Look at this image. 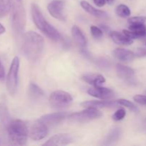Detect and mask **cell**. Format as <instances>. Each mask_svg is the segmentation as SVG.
<instances>
[{
    "instance_id": "cell-1",
    "label": "cell",
    "mask_w": 146,
    "mask_h": 146,
    "mask_svg": "<svg viewBox=\"0 0 146 146\" xmlns=\"http://www.w3.org/2000/svg\"><path fill=\"white\" fill-rule=\"evenodd\" d=\"M21 48L23 54L31 62L38 61L44 48V38L35 31H28L21 36Z\"/></svg>"
},
{
    "instance_id": "cell-2",
    "label": "cell",
    "mask_w": 146,
    "mask_h": 146,
    "mask_svg": "<svg viewBox=\"0 0 146 146\" xmlns=\"http://www.w3.org/2000/svg\"><path fill=\"white\" fill-rule=\"evenodd\" d=\"M31 12L34 24L46 36L54 41H58L62 39L59 31L46 21L37 4L34 3L31 4Z\"/></svg>"
},
{
    "instance_id": "cell-3",
    "label": "cell",
    "mask_w": 146,
    "mask_h": 146,
    "mask_svg": "<svg viewBox=\"0 0 146 146\" xmlns=\"http://www.w3.org/2000/svg\"><path fill=\"white\" fill-rule=\"evenodd\" d=\"M7 129L9 140L11 145H26L28 138L29 129L24 121L21 120L11 121Z\"/></svg>"
},
{
    "instance_id": "cell-4",
    "label": "cell",
    "mask_w": 146,
    "mask_h": 146,
    "mask_svg": "<svg viewBox=\"0 0 146 146\" xmlns=\"http://www.w3.org/2000/svg\"><path fill=\"white\" fill-rule=\"evenodd\" d=\"M26 23L27 18L24 7L20 3H14L11 16V24L16 36H22L25 30Z\"/></svg>"
},
{
    "instance_id": "cell-5",
    "label": "cell",
    "mask_w": 146,
    "mask_h": 146,
    "mask_svg": "<svg viewBox=\"0 0 146 146\" xmlns=\"http://www.w3.org/2000/svg\"><path fill=\"white\" fill-rule=\"evenodd\" d=\"M19 65V57L15 56L11 61L7 76V88L9 94L11 96L15 95L17 91Z\"/></svg>"
},
{
    "instance_id": "cell-6",
    "label": "cell",
    "mask_w": 146,
    "mask_h": 146,
    "mask_svg": "<svg viewBox=\"0 0 146 146\" xmlns=\"http://www.w3.org/2000/svg\"><path fill=\"white\" fill-rule=\"evenodd\" d=\"M72 101L73 98L71 94L61 90L54 91L48 98L50 106L57 110L67 108L72 104Z\"/></svg>"
},
{
    "instance_id": "cell-7",
    "label": "cell",
    "mask_w": 146,
    "mask_h": 146,
    "mask_svg": "<svg viewBox=\"0 0 146 146\" xmlns=\"http://www.w3.org/2000/svg\"><path fill=\"white\" fill-rule=\"evenodd\" d=\"M102 113L97 108H86L80 112L74 113L68 115V119L74 123H86L99 118Z\"/></svg>"
},
{
    "instance_id": "cell-8",
    "label": "cell",
    "mask_w": 146,
    "mask_h": 146,
    "mask_svg": "<svg viewBox=\"0 0 146 146\" xmlns=\"http://www.w3.org/2000/svg\"><path fill=\"white\" fill-rule=\"evenodd\" d=\"M65 3L61 0H53L47 6V9L51 17L59 21H66V15L64 13Z\"/></svg>"
},
{
    "instance_id": "cell-9",
    "label": "cell",
    "mask_w": 146,
    "mask_h": 146,
    "mask_svg": "<svg viewBox=\"0 0 146 146\" xmlns=\"http://www.w3.org/2000/svg\"><path fill=\"white\" fill-rule=\"evenodd\" d=\"M48 126L38 120L31 126L29 131V135L34 141L44 139L48 135Z\"/></svg>"
},
{
    "instance_id": "cell-10",
    "label": "cell",
    "mask_w": 146,
    "mask_h": 146,
    "mask_svg": "<svg viewBox=\"0 0 146 146\" xmlns=\"http://www.w3.org/2000/svg\"><path fill=\"white\" fill-rule=\"evenodd\" d=\"M68 115L66 112H56L53 113L46 114L39 118L38 121L44 123L47 126H55L61 123Z\"/></svg>"
},
{
    "instance_id": "cell-11",
    "label": "cell",
    "mask_w": 146,
    "mask_h": 146,
    "mask_svg": "<svg viewBox=\"0 0 146 146\" xmlns=\"http://www.w3.org/2000/svg\"><path fill=\"white\" fill-rule=\"evenodd\" d=\"M88 94L95 98L101 100H108L113 98V91L111 89L102 86H94L87 91Z\"/></svg>"
},
{
    "instance_id": "cell-12",
    "label": "cell",
    "mask_w": 146,
    "mask_h": 146,
    "mask_svg": "<svg viewBox=\"0 0 146 146\" xmlns=\"http://www.w3.org/2000/svg\"><path fill=\"white\" fill-rule=\"evenodd\" d=\"M73 142V138L68 133L56 134L51 137L48 141L43 144L46 146H56V145H66Z\"/></svg>"
},
{
    "instance_id": "cell-13",
    "label": "cell",
    "mask_w": 146,
    "mask_h": 146,
    "mask_svg": "<svg viewBox=\"0 0 146 146\" xmlns=\"http://www.w3.org/2000/svg\"><path fill=\"white\" fill-rule=\"evenodd\" d=\"M118 105L117 101H88L81 103V106L84 108H114Z\"/></svg>"
},
{
    "instance_id": "cell-14",
    "label": "cell",
    "mask_w": 146,
    "mask_h": 146,
    "mask_svg": "<svg viewBox=\"0 0 146 146\" xmlns=\"http://www.w3.org/2000/svg\"><path fill=\"white\" fill-rule=\"evenodd\" d=\"M71 34L75 42L81 48V49H86L87 38L81 29L76 25L73 26L71 28Z\"/></svg>"
},
{
    "instance_id": "cell-15",
    "label": "cell",
    "mask_w": 146,
    "mask_h": 146,
    "mask_svg": "<svg viewBox=\"0 0 146 146\" xmlns=\"http://www.w3.org/2000/svg\"><path fill=\"white\" fill-rule=\"evenodd\" d=\"M80 5H81V7H82L87 13H88L90 15L93 16V17L101 19H106L107 17H108V14H107L106 11H102V10L97 9H96L95 7H93V6L91 5L88 1H85V0L81 1Z\"/></svg>"
},
{
    "instance_id": "cell-16",
    "label": "cell",
    "mask_w": 146,
    "mask_h": 146,
    "mask_svg": "<svg viewBox=\"0 0 146 146\" xmlns=\"http://www.w3.org/2000/svg\"><path fill=\"white\" fill-rule=\"evenodd\" d=\"M113 55L116 59L125 62L133 61L136 56L133 51L122 48H118L114 50L113 51Z\"/></svg>"
},
{
    "instance_id": "cell-17",
    "label": "cell",
    "mask_w": 146,
    "mask_h": 146,
    "mask_svg": "<svg viewBox=\"0 0 146 146\" xmlns=\"http://www.w3.org/2000/svg\"><path fill=\"white\" fill-rule=\"evenodd\" d=\"M110 36L114 43L119 45L129 46L133 42V40L125 35L123 32L121 33L116 31H110Z\"/></svg>"
},
{
    "instance_id": "cell-18",
    "label": "cell",
    "mask_w": 146,
    "mask_h": 146,
    "mask_svg": "<svg viewBox=\"0 0 146 146\" xmlns=\"http://www.w3.org/2000/svg\"><path fill=\"white\" fill-rule=\"evenodd\" d=\"M122 134V131L120 128H113L111 130L108 135L104 138L103 145H112L118 142Z\"/></svg>"
},
{
    "instance_id": "cell-19",
    "label": "cell",
    "mask_w": 146,
    "mask_h": 146,
    "mask_svg": "<svg viewBox=\"0 0 146 146\" xmlns=\"http://www.w3.org/2000/svg\"><path fill=\"white\" fill-rule=\"evenodd\" d=\"M82 79L85 82L91 84L94 86H101L104 83L106 82V79L104 76L97 74H86L82 76Z\"/></svg>"
},
{
    "instance_id": "cell-20",
    "label": "cell",
    "mask_w": 146,
    "mask_h": 146,
    "mask_svg": "<svg viewBox=\"0 0 146 146\" xmlns=\"http://www.w3.org/2000/svg\"><path fill=\"white\" fill-rule=\"evenodd\" d=\"M115 70L118 76L124 80L131 79L135 74L133 68L122 64H117L115 66Z\"/></svg>"
},
{
    "instance_id": "cell-21",
    "label": "cell",
    "mask_w": 146,
    "mask_h": 146,
    "mask_svg": "<svg viewBox=\"0 0 146 146\" xmlns=\"http://www.w3.org/2000/svg\"><path fill=\"white\" fill-rule=\"evenodd\" d=\"M11 121V115L7 105L3 102L0 103V122L4 128H7Z\"/></svg>"
},
{
    "instance_id": "cell-22",
    "label": "cell",
    "mask_w": 146,
    "mask_h": 146,
    "mask_svg": "<svg viewBox=\"0 0 146 146\" xmlns=\"http://www.w3.org/2000/svg\"><path fill=\"white\" fill-rule=\"evenodd\" d=\"M29 95L32 99L37 100L44 97V92L36 84L31 83L29 86Z\"/></svg>"
},
{
    "instance_id": "cell-23",
    "label": "cell",
    "mask_w": 146,
    "mask_h": 146,
    "mask_svg": "<svg viewBox=\"0 0 146 146\" xmlns=\"http://www.w3.org/2000/svg\"><path fill=\"white\" fill-rule=\"evenodd\" d=\"M12 7L11 0H0V17H5Z\"/></svg>"
},
{
    "instance_id": "cell-24",
    "label": "cell",
    "mask_w": 146,
    "mask_h": 146,
    "mask_svg": "<svg viewBox=\"0 0 146 146\" xmlns=\"http://www.w3.org/2000/svg\"><path fill=\"white\" fill-rule=\"evenodd\" d=\"M116 11L117 15L119 17H123V18H125V17H128L131 14V9L128 6L125 5V4H120L116 7Z\"/></svg>"
},
{
    "instance_id": "cell-25",
    "label": "cell",
    "mask_w": 146,
    "mask_h": 146,
    "mask_svg": "<svg viewBox=\"0 0 146 146\" xmlns=\"http://www.w3.org/2000/svg\"><path fill=\"white\" fill-rule=\"evenodd\" d=\"M118 101V105L123 106H125L126 108H128V109H130L131 111H133V112H138V108L131 101H128L127 99H123V98H121L119 100H117Z\"/></svg>"
},
{
    "instance_id": "cell-26",
    "label": "cell",
    "mask_w": 146,
    "mask_h": 146,
    "mask_svg": "<svg viewBox=\"0 0 146 146\" xmlns=\"http://www.w3.org/2000/svg\"><path fill=\"white\" fill-rule=\"evenodd\" d=\"M146 21V17L138 16V17H133L128 19V22L129 25H139L144 24Z\"/></svg>"
},
{
    "instance_id": "cell-27",
    "label": "cell",
    "mask_w": 146,
    "mask_h": 146,
    "mask_svg": "<svg viewBox=\"0 0 146 146\" xmlns=\"http://www.w3.org/2000/svg\"><path fill=\"white\" fill-rule=\"evenodd\" d=\"M90 30H91V33L93 36L96 38H101L104 35V31L100 27H96V26L92 25L90 28Z\"/></svg>"
},
{
    "instance_id": "cell-28",
    "label": "cell",
    "mask_w": 146,
    "mask_h": 146,
    "mask_svg": "<svg viewBox=\"0 0 146 146\" xmlns=\"http://www.w3.org/2000/svg\"><path fill=\"white\" fill-rule=\"evenodd\" d=\"M126 115V112L123 108H120V109L117 110L115 112V113L113 115V119L115 121H119L123 119Z\"/></svg>"
},
{
    "instance_id": "cell-29",
    "label": "cell",
    "mask_w": 146,
    "mask_h": 146,
    "mask_svg": "<svg viewBox=\"0 0 146 146\" xmlns=\"http://www.w3.org/2000/svg\"><path fill=\"white\" fill-rule=\"evenodd\" d=\"M133 100L138 104L146 106V96L145 95H135L133 96Z\"/></svg>"
},
{
    "instance_id": "cell-30",
    "label": "cell",
    "mask_w": 146,
    "mask_h": 146,
    "mask_svg": "<svg viewBox=\"0 0 146 146\" xmlns=\"http://www.w3.org/2000/svg\"><path fill=\"white\" fill-rule=\"evenodd\" d=\"M97 64H98L99 66L102 67V68H108V66H110V64L107 60L104 59H100L98 61H97Z\"/></svg>"
},
{
    "instance_id": "cell-31",
    "label": "cell",
    "mask_w": 146,
    "mask_h": 146,
    "mask_svg": "<svg viewBox=\"0 0 146 146\" xmlns=\"http://www.w3.org/2000/svg\"><path fill=\"white\" fill-rule=\"evenodd\" d=\"M5 78V70H4V66L0 60V81H3Z\"/></svg>"
},
{
    "instance_id": "cell-32",
    "label": "cell",
    "mask_w": 146,
    "mask_h": 146,
    "mask_svg": "<svg viewBox=\"0 0 146 146\" xmlns=\"http://www.w3.org/2000/svg\"><path fill=\"white\" fill-rule=\"evenodd\" d=\"M135 55L138 56H146V49L143 48H138Z\"/></svg>"
},
{
    "instance_id": "cell-33",
    "label": "cell",
    "mask_w": 146,
    "mask_h": 146,
    "mask_svg": "<svg viewBox=\"0 0 146 146\" xmlns=\"http://www.w3.org/2000/svg\"><path fill=\"white\" fill-rule=\"evenodd\" d=\"M94 2L97 7H102L106 3V0H94Z\"/></svg>"
},
{
    "instance_id": "cell-34",
    "label": "cell",
    "mask_w": 146,
    "mask_h": 146,
    "mask_svg": "<svg viewBox=\"0 0 146 146\" xmlns=\"http://www.w3.org/2000/svg\"><path fill=\"white\" fill-rule=\"evenodd\" d=\"M101 29L103 30V31H104H104H106V32H108H108H110V29L108 28L107 26L104 25V24H101Z\"/></svg>"
},
{
    "instance_id": "cell-35",
    "label": "cell",
    "mask_w": 146,
    "mask_h": 146,
    "mask_svg": "<svg viewBox=\"0 0 146 146\" xmlns=\"http://www.w3.org/2000/svg\"><path fill=\"white\" fill-rule=\"evenodd\" d=\"M5 31H6V29H5V28H4V27L1 24V23H0V35L2 34H4V33L5 32Z\"/></svg>"
},
{
    "instance_id": "cell-36",
    "label": "cell",
    "mask_w": 146,
    "mask_h": 146,
    "mask_svg": "<svg viewBox=\"0 0 146 146\" xmlns=\"http://www.w3.org/2000/svg\"><path fill=\"white\" fill-rule=\"evenodd\" d=\"M106 1L108 3V4H112V3L114 1V0H106Z\"/></svg>"
},
{
    "instance_id": "cell-37",
    "label": "cell",
    "mask_w": 146,
    "mask_h": 146,
    "mask_svg": "<svg viewBox=\"0 0 146 146\" xmlns=\"http://www.w3.org/2000/svg\"><path fill=\"white\" fill-rule=\"evenodd\" d=\"M145 121H146V118H145Z\"/></svg>"
},
{
    "instance_id": "cell-38",
    "label": "cell",
    "mask_w": 146,
    "mask_h": 146,
    "mask_svg": "<svg viewBox=\"0 0 146 146\" xmlns=\"http://www.w3.org/2000/svg\"><path fill=\"white\" fill-rule=\"evenodd\" d=\"M145 93H146V91H145Z\"/></svg>"
}]
</instances>
